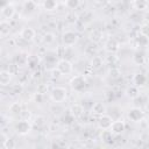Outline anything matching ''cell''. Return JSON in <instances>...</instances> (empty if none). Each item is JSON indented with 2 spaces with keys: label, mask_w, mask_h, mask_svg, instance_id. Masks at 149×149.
<instances>
[{
  "label": "cell",
  "mask_w": 149,
  "mask_h": 149,
  "mask_svg": "<svg viewBox=\"0 0 149 149\" xmlns=\"http://www.w3.org/2000/svg\"><path fill=\"white\" fill-rule=\"evenodd\" d=\"M128 118H129L132 121H134V122H139V121H141L142 118H143V112H142L140 108H137V107L130 108L129 112H128Z\"/></svg>",
  "instance_id": "cell-9"
},
{
  "label": "cell",
  "mask_w": 149,
  "mask_h": 149,
  "mask_svg": "<svg viewBox=\"0 0 149 149\" xmlns=\"http://www.w3.org/2000/svg\"><path fill=\"white\" fill-rule=\"evenodd\" d=\"M33 100H34V102H36V104H42L43 100H44V94L36 91V93H34V95H33Z\"/></svg>",
  "instance_id": "cell-29"
},
{
  "label": "cell",
  "mask_w": 149,
  "mask_h": 149,
  "mask_svg": "<svg viewBox=\"0 0 149 149\" xmlns=\"http://www.w3.org/2000/svg\"><path fill=\"white\" fill-rule=\"evenodd\" d=\"M70 114L72 118H80L84 114V108L79 104H74L70 107Z\"/></svg>",
  "instance_id": "cell-12"
},
{
  "label": "cell",
  "mask_w": 149,
  "mask_h": 149,
  "mask_svg": "<svg viewBox=\"0 0 149 149\" xmlns=\"http://www.w3.org/2000/svg\"><path fill=\"white\" fill-rule=\"evenodd\" d=\"M109 73H111V76L112 77H118L119 74H120V71H119V69H112L111 71H109Z\"/></svg>",
  "instance_id": "cell-33"
},
{
  "label": "cell",
  "mask_w": 149,
  "mask_h": 149,
  "mask_svg": "<svg viewBox=\"0 0 149 149\" xmlns=\"http://www.w3.org/2000/svg\"><path fill=\"white\" fill-rule=\"evenodd\" d=\"M100 139L105 143H111L113 141V132L111 129H102L100 134Z\"/></svg>",
  "instance_id": "cell-16"
},
{
  "label": "cell",
  "mask_w": 149,
  "mask_h": 149,
  "mask_svg": "<svg viewBox=\"0 0 149 149\" xmlns=\"http://www.w3.org/2000/svg\"><path fill=\"white\" fill-rule=\"evenodd\" d=\"M101 37H102V33H101L100 29H93V30L90 33V40L93 41V42H95V43L100 42Z\"/></svg>",
  "instance_id": "cell-19"
},
{
  "label": "cell",
  "mask_w": 149,
  "mask_h": 149,
  "mask_svg": "<svg viewBox=\"0 0 149 149\" xmlns=\"http://www.w3.org/2000/svg\"><path fill=\"white\" fill-rule=\"evenodd\" d=\"M102 64H104V61H102V58L99 57V56L93 57L92 61H91V66H92L93 69H95V70L100 69V68L102 66Z\"/></svg>",
  "instance_id": "cell-24"
},
{
  "label": "cell",
  "mask_w": 149,
  "mask_h": 149,
  "mask_svg": "<svg viewBox=\"0 0 149 149\" xmlns=\"http://www.w3.org/2000/svg\"><path fill=\"white\" fill-rule=\"evenodd\" d=\"M133 83L136 85V86H142L146 84V76L143 73H136L134 74V78H133Z\"/></svg>",
  "instance_id": "cell-20"
},
{
  "label": "cell",
  "mask_w": 149,
  "mask_h": 149,
  "mask_svg": "<svg viewBox=\"0 0 149 149\" xmlns=\"http://www.w3.org/2000/svg\"><path fill=\"white\" fill-rule=\"evenodd\" d=\"M113 119L111 115H107V114H101L98 119V127L100 129H109L112 123H113Z\"/></svg>",
  "instance_id": "cell-6"
},
{
  "label": "cell",
  "mask_w": 149,
  "mask_h": 149,
  "mask_svg": "<svg viewBox=\"0 0 149 149\" xmlns=\"http://www.w3.org/2000/svg\"><path fill=\"white\" fill-rule=\"evenodd\" d=\"M15 62H16L17 65L23 66V65H26V64L29 62V57L26 56V54L21 52V54H17V55H16V57H15Z\"/></svg>",
  "instance_id": "cell-18"
},
{
  "label": "cell",
  "mask_w": 149,
  "mask_h": 149,
  "mask_svg": "<svg viewBox=\"0 0 149 149\" xmlns=\"http://www.w3.org/2000/svg\"><path fill=\"white\" fill-rule=\"evenodd\" d=\"M35 35H36V31H35L33 28H30V27L23 28V29L21 30V33H20V37H21L23 41H27V42L34 40Z\"/></svg>",
  "instance_id": "cell-8"
},
{
  "label": "cell",
  "mask_w": 149,
  "mask_h": 149,
  "mask_svg": "<svg viewBox=\"0 0 149 149\" xmlns=\"http://www.w3.org/2000/svg\"><path fill=\"white\" fill-rule=\"evenodd\" d=\"M70 86L72 87L73 91H77V92H81L85 86H86V80H85V77L83 74H77L74 77L71 78L70 80Z\"/></svg>",
  "instance_id": "cell-2"
},
{
  "label": "cell",
  "mask_w": 149,
  "mask_h": 149,
  "mask_svg": "<svg viewBox=\"0 0 149 149\" xmlns=\"http://www.w3.org/2000/svg\"><path fill=\"white\" fill-rule=\"evenodd\" d=\"M43 7H44L45 10L51 12V10H55V9H56L57 2H56V0H45V1L43 2Z\"/></svg>",
  "instance_id": "cell-23"
},
{
  "label": "cell",
  "mask_w": 149,
  "mask_h": 149,
  "mask_svg": "<svg viewBox=\"0 0 149 149\" xmlns=\"http://www.w3.org/2000/svg\"><path fill=\"white\" fill-rule=\"evenodd\" d=\"M143 54L142 52H136L135 55H134V57H133V59H134V62L136 63V64H142L143 63Z\"/></svg>",
  "instance_id": "cell-30"
},
{
  "label": "cell",
  "mask_w": 149,
  "mask_h": 149,
  "mask_svg": "<svg viewBox=\"0 0 149 149\" xmlns=\"http://www.w3.org/2000/svg\"><path fill=\"white\" fill-rule=\"evenodd\" d=\"M92 112L97 115H101V114H105L106 112V106L102 104V102H94L93 106H92Z\"/></svg>",
  "instance_id": "cell-17"
},
{
  "label": "cell",
  "mask_w": 149,
  "mask_h": 149,
  "mask_svg": "<svg viewBox=\"0 0 149 149\" xmlns=\"http://www.w3.org/2000/svg\"><path fill=\"white\" fill-rule=\"evenodd\" d=\"M148 126H149V120H148Z\"/></svg>",
  "instance_id": "cell-34"
},
{
  "label": "cell",
  "mask_w": 149,
  "mask_h": 149,
  "mask_svg": "<svg viewBox=\"0 0 149 149\" xmlns=\"http://www.w3.org/2000/svg\"><path fill=\"white\" fill-rule=\"evenodd\" d=\"M44 118L43 116H41V115H38V116H36L35 118V126H37V127H41V126H43L44 125Z\"/></svg>",
  "instance_id": "cell-31"
},
{
  "label": "cell",
  "mask_w": 149,
  "mask_h": 149,
  "mask_svg": "<svg viewBox=\"0 0 149 149\" xmlns=\"http://www.w3.org/2000/svg\"><path fill=\"white\" fill-rule=\"evenodd\" d=\"M66 97H68V92L65 87L62 86H56L50 92V98L54 102H63L66 99Z\"/></svg>",
  "instance_id": "cell-1"
},
{
  "label": "cell",
  "mask_w": 149,
  "mask_h": 149,
  "mask_svg": "<svg viewBox=\"0 0 149 149\" xmlns=\"http://www.w3.org/2000/svg\"><path fill=\"white\" fill-rule=\"evenodd\" d=\"M105 49L109 54H113V52L118 51V49H119V42L115 38H108L106 41V43H105Z\"/></svg>",
  "instance_id": "cell-11"
},
{
  "label": "cell",
  "mask_w": 149,
  "mask_h": 149,
  "mask_svg": "<svg viewBox=\"0 0 149 149\" xmlns=\"http://www.w3.org/2000/svg\"><path fill=\"white\" fill-rule=\"evenodd\" d=\"M72 69H73L72 63L70 61L65 59V58L64 59H59L57 62V70L62 74H69V73H71L72 72Z\"/></svg>",
  "instance_id": "cell-5"
},
{
  "label": "cell",
  "mask_w": 149,
  "mask_h": 149,
  "mask_svg": "<svg viewBox=\"0 0 149 149\" xmlns=\"http://www.w3.org/2000/svg\"><path fill=\"white\" fill-rule=\"evenodd\" d=\"M14 14H15V7H14L13 3L8 2V3H6V5L2 6V8H1V15L6 20H10L14 16Z\"/></svg>",
  "instance_id": "cell-7"
},
{
  "label": "cell",
  "mask_w": 149,
  "mask_h": 149,
  "mask_svg": "<svg viewBox=\"0 0 149 149\" xmlns=\"http://www.w3.org/2000/svg\"><path fill=\"white\" fill-rule=\"evenodd\" d=\"M62 41H63L64 45L72 47L78 41V34L76 31H73V30H66V31H64V34L62 36Z\"/></svg>",
  "instance_id": "cell-3"
},
{
  "label": "cell",
  "mask_w": 149,
  "mask_h": 149,
  "mask_svg": "<svg viewBox=\"0 0 149 149\" xmlns=\"http://www.w3.org/2000/svg\"><path fill=\"white\" fill-rule=\"evenodd\" d=\"M55 41V35L52 33H47L44 36H43V42L45 44H51L52 42Z\"/></svg>",
  "instance_id": "cell-28"
},
{
  "label": "cell",
  "mask_w": 149,
  "mask_h": 149,
  "mask_svg": "<svg viewBox=\"0 0 149 149\" xmlns=\"http://www.w3.org/2000/svg\"><path fill=\"white\" fill-rule=\"evenodd\" d=\"M134 7L139 10H144L148 7V2H147V0H135L134 1Z\"/></svg>",
  "instance_id": "cell-26"
},
{
  "label": "cell",
  "mask_w": 149,
  "mask_h": 149,
  "mask_svg": "<svg viewBox=\"0 0 149 149\" xmlns=\"http://www.w3.org/2000/svg\"><path fill=\"white\" fill-rule=\"evenodd\" d=\"M15 130L20 135H26L31 130V123L28 120H20L15 123Z\"/></svg>",
  "instance_id": "cell-4"
},
{
  "label": "cell",
  "mask_w": 149,
  "mask_h": 149,
  "mask_svg": "<svg viewBox=\"0 0 149 149\" xmlns=\"http://www.w3.org/2000/svg\"><path fill=\"white\" fill-rule=\"evenodd\" d=\"M47 91H48V86L45 85V84H40L38 86H37V92H40V93H47Z\"/></svg>",
  "instance_id": "cell-32"
},
{
  "label": "cell",
  "mask_w": 149,
  "mask_h": 149,
  "mask_svg": "<svg viewBox=\"0 0 149 149\" xmlns=\"http://www.w3.org/2000/svg\"><path fill=\"white\" fill-rule=\"evenodd\" d=\"M36 2L34 0H26L24 3H23V8L27 10V12H33L36 9Z\"/></svg>",
  "instance_id": "cell-25"
},
{
  "label": "cell",
  "mask_w": 149,
  "mask_h": 149,
  "mask_svg": "<svg viewBox=\"0 0 149 149\" xmlns=\"http://www.w3.org/2000/svg\"><path fill=\"white\" fill-rule=\"evenodd\" d=\"M9 113L12 114H21L22 113V105L21 102H13L10 106H9Z\"/></svg>",
  "instance_id": "cell-22"
},
{
  "label": "cell",
  "mask_w": 149,
  "mask_h": 149,
  "mask_svg": "<svg viewBox=\"0 0 149 149\" xmlns=\"http://www.w3.org/2000/svg\"><path fill=\"white\" fill-rule=\"evenodd\" d=\"M126 93H127V95H128L129 98H132V99H136V98L140 95L139 88H137V86H135V85H133V86H129V87L127 88Z\"/></svg>",
  "instance_id": "cell-21"
},
{
  "label": "cell",
  "mask_w": 149,
  "mask_h": 149,
  "mask_svg": "<svg viewBox=\"0 0 149 149\" xmlns=\"http://www.w3.org/2000/svg\"><path fill=\"white\" fill-rule=\"evenodd\" d=\"M1 137H2V143H1L2 149H14V148H15V142H14V140L7 137L3 133L1 134Z\"/></svg>",
  "instance_id": "cell-14"
},
{
  "label": "cell",
  "mask_w": 149,
  "mask_h": 149,
  "mask_svg": "<svg viewBox=\"0 0 149 149\" xmlns=\"http://www.w3.org/2000/svg\"><path fill=\"white\" fill-rule=\"evenodd\" d=\"M109 129L113 132V134L119 135V134H121L126 129V123L122 120H120V119L119 120H115V121H113V123H112V126H111Z\"/></svg>",
  "instance_id": "cell-10"
},
{
  "label": "cell",
  "mask_w": 149,
  "mask_h": 149,
  "mask_svg": "<svg viewBox=\"0 0 149 149\" xmlns=\"http://www.w3.org/2000/svg\"><path fill=\"white\" fill-rule=\"evenodd\" d=\"M10 31V24H9V21L7 20H2L0 22V35L1 37H5L9 34Z\"/></svg>",
  "instance_id": "cell-15"
},
{
  "label": "cell",
  "mask_w": 149,
  "mask_h": 149,
  "mask_svg": "<svg viewBox=\"0 0 149 149\" xmlns=\"http://www.w3.org/2000/svg\"><path fill=\"white\" fill-rule=\"evenodd\" d=\"M12 80V72L8 70H2L0 72V84L2 86H7Z\"/></svg>",
  "instance_id": "cell-13"
},
{
  "label": "cell",
  "mask_w": 149,
  "mask_h": 149,
  "mask_svg": "<svg viewBox=\"0 0 149 149\" xmlns=\"http://www.w3.org/2000/svg\"><path fill=\"white\" fill-rule=\"evenodd\" d=\"M80 5V0H65V6L70 9H76Z\"/></svg>",
  "instance_id": "cell-27"
}]
</instances>
